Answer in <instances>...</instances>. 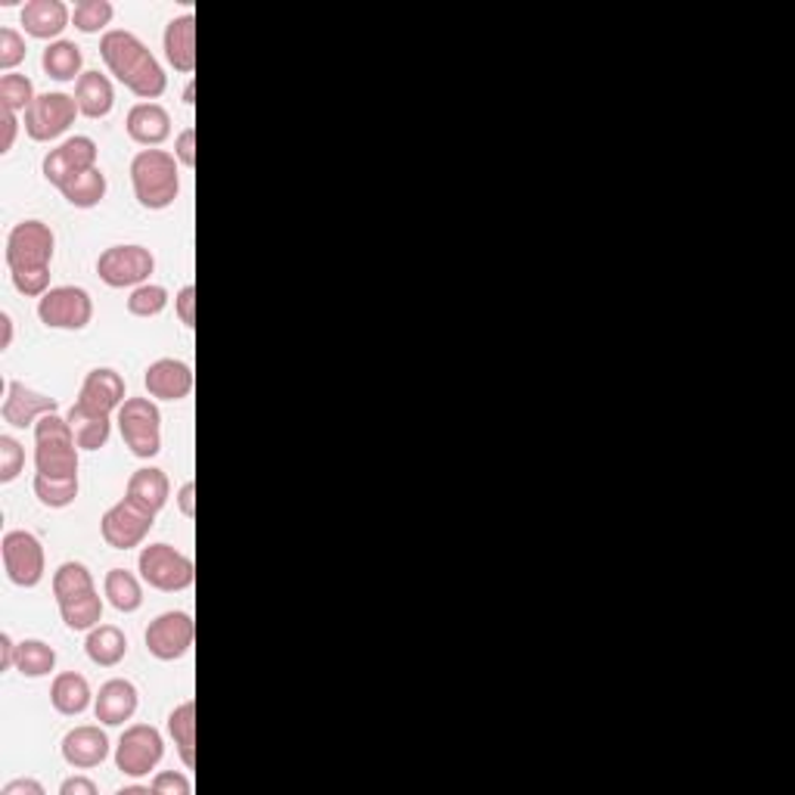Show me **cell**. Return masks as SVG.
I'll return each instance as SVG.
<instances>
[{"mask_svg": "<svg viewBox=\"0 0 795 795\" xmlns=\"http://www.w3.org/2000/svg\"><path fill=\"white\" fill-rule=\"evenodd\" d=\"M100 56H104L109 72L143 104H153L156 97L165 94L168 75L134 32H124V29L106 32L104 41H100Z\"/></svg>", "mask_w": 795, "mask_h": 795, "instance_id": "cell-1", "label": "cell"}, {"mask_svg": "<svg viewBox=\"0 0 795 795\" xmlns=\"http://www.w3.org/2000/svg\"><path fill=\"white\" fill-rule=\"evenodd\" d=\"M56 249V237L44 221H22L10 230L7 237V264H10V277L22 295L51 293V261Z\"/></svg>", "mask_w": 795, "mask_h": 795, "instance_id": "cell-2", "label": "cell"}, {"mask_svg": "<svg viewBox=\"0 0 795 795\" xmlns=\"http://www.w3.org/2000/svg\"><path fill=\"white\" fill-rule=\"evenodd\" d=\"M53 597L59 603L63 622L72 631H90L104 622V600L94 588L85 563H63L53 571Z\"/></svg>", "mask_w": 795, "mask_h": 795, "instance_id": "cell-3", "label": "cell"}, {"mask_svg": "<svg viewBox=\"0 0 795 795\" xmlns=\"http://www.w3.org/2000/svg\"><path fill=\"white\" fill-rule=\"evenodd\" d=\"M131 184L134 196L143 208L162 211L174 206L177 193H181V172H177V159L165 150H140L131 159Z\"/></svg>", "mask_w": 795, "mask_h": 795, "instance_id": "cell-4", "label": "cell"}, {"mask_svg": "<svg viewBox=\"0 0 795 795\" xmlns=\"http://www.w3.org/2000/svg\"><path fill=\"white\" fill-rule=\"evenodd\" d=\"M78 442L69 420L59 414L41 416L35 423V467L47 479H78Z\"/></svg>", "mask_w": 795, "mask_h": 795, "instance_id": "cell-5", "label": "cell"}, {"mask_svg": "<svg viewBox=\"0 0 795 795\" xmlns=\"http://www.w3.org/2000/svg\"><path fill=\"white\" fill-rule=\"evenodd\" d=\"M140 578L150 585V588L162 590V593H177V590L193 588L196 581V566H193L190 556H184L172 544H150L143 547L138 556Z\"/></svg>", "mask_w": 795, "mask_h": 795, "instance_id": "cell-6", "label": "cell"}, {"mask_svg": "<svg viewBox=\"0 0 795 795\" xmlns=\"http://www.w3.org/2000/svg\"><path fill=\"white\" fill-rule=\"evenodd\" d=\"M119 429L134 457L150 460L162 450V414L153 398H128L119 407Z\"/></svg>", "mask_w": 795, "mask_h": 795, "instance_id": "cell-7", "label": "cell"}, {"mask_svg": "<svg viewBox=\"0 0 795 795\" xmlns=\"http://www.w3.org/2000/svg\"><path fill=\"white\" fill-rule=\"evenodd\" d=\"M156 271V259L143 246H109L97 259V274L106 286L124 290V286H143Z\"/></svg>", "mask_w": 795, "mask_h": 795, "instance_id": "cell-8", "label": "cell"}, {"mask_svg": "<svg viewBox=\"0 0 795 795\" xmlns=\"http://www.w3.org/2000/svg\"><path fill=\"white\" fill-rule=\"evenodd\" d=\"M165 755V740L153 725H131L116 745V767L124 777H146Z\"/></svg>", "mask_w": 795, "mask_h": 795, "instance_id": "cell-9", "label": "cell"}, {"mask_svg": "<svg viewBox=\"0 0 795 795\" xmlns=\"http://www.w3.org/2000/svg\"><path fill=\"white\" fill-rule=\"evenodd\" d=\"M37 317L44 327L78 333L94 320V298L81 286H53L51 293L41 295Z\"/></svg>", "mask_w": 795, "mask_h": 795, "instance_id": "cell-10", "label": "cell"}, {"mask_svg": "<svg viewBox=\"0 0 795 795\" xmlns=\"http://www.w3.org/2000/svg\"><path fill=\"white\" fill-rule=\"evenodd\" d=\"M0 556H3V569L7 578L19 585V588H37L47 559H44V547L32 532H7L0 541Z\"/></svg>", "mask_w": 795, "mask_h": 795, "instance_id": "cell-11", "label": "cell"}, {"mask_svg": "<svg viewBox=\"0 0 795 795\" xmlns=\"http://www.w3.org/2000/svg\"><path fill=\"white\" fill-rule=\"evenodd\" d=\"M153 525H156V513H150L131 498H124L104 513L100 535L112 551H131V547L143 544V537L153 532Z\"/></svg>", "mask_w": 795, "mask_h": 795, "instance_id": "cell-12", "label": "cell"}, {"mask_svg": "<svg viewBox=\"0 0 795 795\" xmlns=\"http://www.w3.org/2000/svg\"><path fill=\"white\" fill-rule=\"evenodd\" d=\"M78 116H81V109H78L75 97H69V94H59V90L56 94H41V97H35V104L29 106V112H25V134L35 143H47V140L66 134Z\"/></svg>", "mask_w": 795, "mask_h": 795, "instance_id": "cell-13", "label": "cell"}, {"mask_svg": "<svg viewBox=\"0 0 795 795\" xmlns=\"http://www.w3.org/2000/svg\"><path fill=\"white\" fill-rule=\"evenodd\" d=\"M193 638H196V622H193L190 612H181V609L156 616L143 634L150 656H156L159 662H174V658L187 656Z\"/></svg>", "mask_w": 795, "mask_h": 795, "instance_id": "cell-14", "label": "cell"}, {"mask_svg": "<svg viewBox=\"0 0 795 795\" xmlns=\"http://www.w3.org/2000/svg\"><path fill=\"white\" fill-rule=\"evenodd\" d=\"M97 168V143L90 138H69L44 156V177L53 187H63L75 174Z\"/></svg>", "mask_w": 795, "mask_h": 795, "instance_id": "cell-15", "label": "cell"}, {"mask_svg": "<svg viewBox=\"0 0 795 795\" xmlns=\"http://www.w3.org/2000/svg\"><path fill=\"white\" fill-rule=\"evenodd\" d=\"M59 401L51 395H41L35 389H29L25 382H7V398H3V423H10L13 429L35 426L41 416L56 414Z\"/></svg>", "mask_w": 795, "mask_h": 795, "instance_id": "cell-16", "label": "cell"}, {"mask_svg": "<svg viewBox=\"0 0 795 795\" xmlns=\"http://www.w3.org/2000/svg\"><path fill=\"white\" fill-rule=\"evenodd\" d=\"M63 759L75 771H90L100 767L109 759V737L100 725L72 727L63 737Z\"/></svg>", "mask_w": 795, "mask_h": 795, "instance_id": "cell-17", "label": "cell"}, {"mask_svg": "<svg viewBox=\"0 0 795 795\" xmlns=\"http://www.w3.org/2000/svg\"><path fill=\"white\" fill-rule=\"evenodd\" d=\"M143 385L156 401H184L193 392V367L177 358H159L146 367Z\"/></svg>", "mask_w": 795, "mask_h": 795, "instance_id": "cell-18", "label": "cell"}, {"mask_svg": "<svg viewBox=\"0 0 795 795\" xmlns=\"http://www.w3.org/2000/svg\"><path fill=\"white\" fill-rule=\"evenodd\" d=\"M124 401H128V395H124L121 373H116L112 367H97L81 382V395L75 404H81L85 411H94V414H112Z\"/></svg>", "mask_w": 795, "mask_h": 795, "instance_id": "cell-19", "label": "cell"}, {"mask_svg": "<svg viewBox=\"0 0 795 795\" xmlns=\"http://www.w3.org/2000/svg\"><path fill=\"white\" fill-rule=\"evenodd\" d=\"M138 703V687H134L131 680H124V677H112V680H106L100 693L94 696V715H97L100 725L121 727L124 721L134 718Z\"/></svg>", "mask_w": 795, "mask_h": 795, "instance_id": "cell-20", "label": "cell"}, {"mask_svg": "<svg viewBox=\"0 0 795 795\" xmlns=\"http://www.w3.org/2000/svg\"><path fill=\"white\" fill-rule=\"evenodd\" d=\"M124 128H128V138L134 140V143L153 150V146H159V143H165V140L172 138V116H168L165 106L138 104L131 106Z\"/></svg>", "mask_w": 795, "mask_h": 795, "instance_id": "cell-21", "label": "cell"}, {"mask_svg": "<svg viewBox=\"0 0 795 795\" xmlns=\"http://www.w3.org/2000/svg\"><path fill=\"white\" fill-rule=\"evenodd\" d=\"M72 22V10L63 0H29L22 7V25L25 35L37 37V41H51L59 37Z\"/></svg>", "mask_w": 795, "mask_h": 795, "instance_id": "cell-22", "label": "cell"}, {"mask_svg": "<svg viewBox=\"0 0 795 795\" xmlns=\"http://www.w3.org/2000/svg\"><path fill=\"white\" fill-rule=\"evenodd\" d=\"M165 59L172 63L174 69L190 75L196 69V17L184 13V17L172 19L165 25Z\"/></svg>", "mask_w": 795, "mask_h": 795, "instance_id": "cell-23", "label": "cell"}, {"mask_svg": "<svg viewBox=\"0 0 795 795\" xmlns=\"http://www.w3.org/2000/svg\"><path fill=\"white\" fill-rule=\"evenodd\" d=\"M75 104H78L85 119H106L112 112V106H116L112 81L106 75H100V72H85L75 81Z\"/></svg>", "mask_w": 795, "mask_h": 795, "instance_id": "cell-24", "label": "cell"}, {"mask_svg": "<svg viewBox=\"0 0 795 795\" xmlns=\"http://www.w3.org/2000/svg\"><path fill=\"white\" fill-rule=\"evenodd\" d=\"M168 494H172V482H168V476L156 467L131 472L128 491H124V498H131V501L140 503V507L150 510V513H159V510L168 503Z\"/></svg>", "mask_w": 795, "mask_h": 795, "instance_id": "cell-25", "label": "cell"}, {"mask_svg": "<svg viewBox=\"0 0 795 795\" xmlns=\"http://www.w3.org/2000/svg\"><path fill=\"white\" fill-rule=\"evenodd\" d=\"M85 653L94 665L100 668H116L121 658L128 656V638L116 624H97L87 631Z\"/></svg>", "mask_w": 795, "mask_h": 795, "instance_id": "cell-26", "label": "cell"}, {"mask_svg": "<svg viewBox=\"0 0 795 795\" xmlns=\"http://www.w3.org/2000/svg\"><path fill=\"white\" fill-rule=\"evenodd\" d=\"M90 699H94V693H90V684H87L85 675H78V672H63V675L53 677L51 703L59 715L75 718V715L87 711Z\"/></svg>", "mask_w": 795, "mask_h": 795, "instance_id": "cell-27", "label": "cell"}, {"mask_svg": "<svg viewBox=\"0 0 795 795\" xmlns=\"http://www.w3.org/2000/svg\"><path fill=\"white\" fill-rule=\"evenodd\" d=\"M41 66H44V72L51 75L53 81H78L85 72H81V66H85V53H81V47L75 44V41H51L47 44V51H44V56H41Z\"/></svg>", "mask_w": 795, "mask_h": 795, "instance_id": "cell-28", "label": "cell"}, {"mask_svg": "<svg viewBox=\"0 0 795 795\" xmlns=\"http://www.w3.org/2000/svg\"><path fill=\"white\" fill-rule=\"evenodd\" d=\"M66 420H69L75 442L81 450H100L109 442V433H112L109 414H94V411H85L81 404H72Z\"/></svg>", "mask_w": 795, "mask_h": 795, "instance_id": "cell-29", "label": "cell"}, {"mask_svg": "<svg viewBox=\"0 0 795 795\" xmlns=\"http://www.w3.org/2000/svg\"><path fill=\"white\" fill-rule=\"evenodd\" d=\"M168 733H172L177 755L187 767H196V703L187 699L168 715Z\"/></svg>", "mask_w": 795, "mask_h": 795, "instance_id": "cell-30", "label": "cell"}, {"mask_svg": "<svg viewBox=\"0 0 795 795\" xmlns=\"http://www.w3.org/2000/svg\"><path fill=\"white\" fill-rule=\"evenodd\" d=\"M106 600L116 606L119 612H138L143 606V588L140 578L128 569H109L106 571Z\"/></svg>", "mask_w": 795, "mask_h": 795, "instance_id": "cell-31", "label": "cell"}, {"mask_svg": "<svg viewBox=\"0 0 795 795\" xmlns=\"http://www.w3.org/2000/svg\"><path fill=\"white\" fill-rule=\"evenodd\" d=\"M106 190H109V184H106V174L100 172V168L75 174L72 181H66V184L59 187V193H63L75 208L100 206L106 199Z\"/></svg>", "mask_w": 795, "mask_h": 795, "instance_id": "cell-32", "label": "cell"}, {"mask_svg": "<svg viewBox=\"0 0 795 795\" xmlns=\"http://www.w3.org/2000/svg\"><path fill=\"white\" fill-rule=\"evenodd\" d=\"M56 668V650L44 640H22L17 646V672L22 677H47Z\"/></svg>", "mask_w": 795, "mask_h": 795, "instance_id": "cell-33", "label": "cell"}, {"mask_svg": "<svg viewBox=\"0 0 795 795\" xmlns=\"http://www.w3.org/2000/svg\"><path fill=\"white\" fill-rule=\"evenodd\" d=\"M116 17V7L109 0H78L72 10V22L85 35H100L106 25Z\"/></svg>", "mask_w": 795, "mask_h": 795, "instance_id": "cell-34", "label": "cell"}, {"mask_svg": "<svg viewBox=\"0 0 795 795\" xmlns=\"http://www.w3.org/2000/svg\"><path fill=\"white\" fill-rule=\"evenodd\" d=\"M35 104V85L29 75L10 72L0 78V109H13V112H29V106Z\"/></svg>", "mask_w": 795, "mask_h": 795, "instance_id": "cell-35", "label": "cell"}, {"mask_svg": "<svg viewBox=\"0 0 795 795\" xmlns=\"http://www.w3.org/2000/svg\"><path fill=\"white\" fill-rule=\"evenodd\" d=\"M35 494L37 501L51 510H63L78 498V479H47V476H35Z\"/></svg>", "mask_w": 795, "mask_h": 795, "instance_id": "cell-36", "label": "cell"}, {"mask_svg": "<svg viewBox=\"0 0 795 795\" xmlns=\"http://www.w3.org/2000/svg\"><path fill=\"white\" fill-rule=\"evenodd\" d=\"M165 308H168V290L156 283H143L128 295V314H134V317H156Z\"/></svg>", "mask_w": 795, "mask_h": 795, "instance_id": "cell-37", "label": "cell"}, {"mask_svg": "<svg viewBox=\"0 0 795 795\" xmlns=\"http://www.w3.org/2000/svg\"><path fill=\"white\" fill-rule=\"evenodd\" d=\"M25 467V450L13 435H0V482H17L19 472Z\"/></svg>", "mask_w": 795, "mask_h": 795, "instance_id": "cell-38", "label": "cell"}, {"mask_svg": "<svg viewBox=\"0 0 795 795\" xmlns=\"http://www.w3.org/2000/svg\"><path fill=\"white\" fill-rule=\"evenodd\" d=\"M25 53H29L25 37L19 35L17 29H10V25L0 29V69L10 75V69H17L19 63L25 59Z\"/></svg>", "mask_w": 795, "mask_h": 795, "instance_id": "cell-39", "label": "cell"}, {"mask_svg": "<svg viewBox=\"0 0 795 795\" xmlns=\"http://www.w3.org/2000/svg\"><path fill=\"white\" fill-rule=\"evenodd\" d=\"M150 786L156 795H190V780L177 771H162Z\"/></svg>", "mask_w": 795, "mask_h": 795, "instance_id": "cell-40", "label": "cell"}, {"mask_svg": "<svg viewBox=\"0 0 795 795\" xmlns=\"http://www.w3.org/2000/svg\"><path fill=\"white\" fill-rule=\"evenodd\" d=\"M174 312L181 317V324L187 329L196 327V286H184L181 293L174 295Z\"/></svg>", "mask_w": 795, "mask_h": 795, "instance_id": "cell-41", "label": "cell"}, {"mask_svg": "<svg viewBox=\"0 0 795 795\" xmlns=\"http://www.w3.org/2000/svg\"><path fill=\"white\" fill-rule=\"evenodd\" d=\"M174 159L187 168H196V128L181 131L174 140Z\"/></svg>", "mask_w": 795, "mask_h": 795, "instance_id": "cell-42", "label": "cell"}, {"mask_svg": "<svg viewBox=\"0 0 795 795\" xmlns=\"http://www.w3.org/2000/svg\"><path fill=\"white\" fill-rule=\"evenodd\" d=\"M19 119L13 109H0V153H10L13 143H17Z\"/></svg>", "mask_w": 795, "mask_h": 795, "instance_id": "cell-43", "label": "cell"}, {"mask_svg": "<svg viewBox=\"0 0 795 795\" xmlns=\"http://www.w3.org/2000/svg\"><path fill=\"white\" fill-rule=\"evenodd\" d=\"M0 795H44V786L37 783V780H13V783H7Z\"/></svg>", "mask_w": 795, "mask_h": 795, "instance_id": "cell-44", "label": "cell"}, {"mask_svg": "<svg viewBox=\"0 0 795 795\" xmlns=\"http://www.w3.org/2000/svg\"><path fill=\"white\" fill-rule=\"evenodd\" d=\"M63 795H97V783L90 777H69L59 786Z\"/></svg>", "mask_w": 795, "mask_h": 795, "instance_id": "cell-45", "label": "cell"}, {"mask_svg": "<svg viewBox=\"0 0 795 795\" xmlns=\"http://www.w3.org/2000/svg\"><path fill=\"white\" fill-rule=\"evenodd\" d=\"M17 646L10 634H0V672H10L17 668Z\"/></svg>", "mask_w": 795, "mask_h": 795, "instance_id": "cell-46", "label": "cell"}, {"mask_svg": "<svg viewBox=\"0 0 795 795\" xmlns=\"http://www.w3.org/2000/svg\"><path fill=\"white\" fill-rule=\"evenodd\" d=\"M177 507L184 516H196V482H184V488L177 491Z\"/></svg>", "mask_w": 795, "mask_h": 795, "instance_id": "cell-47", "label": "cell"}, {"mask_svg": "<svg viewBox=\"0 0 795 795\" xmlns=\"http://www.w3.org/2000/svg\"><path fill=\"white\" fill-rule=\"evenodd\" d=\"M0 329H3V339H0V351H7V348L13 346V317L3 312L0 314Z\"/></svg>", "mask_w": 795, "mask_h": 795, "instance_id": "cell-48", "label": "cell"}, {"mask_svg": "<svg viewBox=\"0 0 795 795\" xmlns=\"http://www.w3.org/2000/svg\"><path fill=\"white\" fill-rule=\"evenodd\" d=\"M153 793V786H121L119 795H150Z\"/></svg>", "mask_w": 795, "mask_h": 795, "instance_id": "cell-49", "label": "cell"}, {"mask_svg": "<svg viewBox=\"0 0 795 795\" xmlns=\"http://www.w3.org/2000/svg\"><path fill=\"white\" fill-rule=\"evenodd\" d=\"M193 97H196V85H193V81H190V85H187V90H184V104H187V106L196 104Z\"/></svg>", "mask_w": 795, "mask_h": 795, "instance_id": "cell-50", "label": "cell"}]
</instances>
